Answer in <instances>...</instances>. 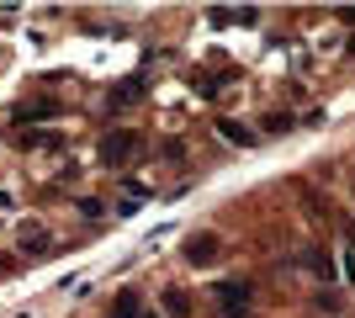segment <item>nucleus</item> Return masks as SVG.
<instances>
[{"label": "nucleus", "mask_w": 355, "mask_h": 318, "mask_svg": "<svg viewBox=\"0 0 355 318\" xmlns=\"http://www.w3.org/2000/svg\"><path fill=\"white\" fill-rule=\"evenodd\" d=\"M180 255H186V265H218L223 260V239L218 233H191V239L180 244Z\"/></svg>", "instance_id": "2"}, {"label": "nucleus", "mask_w": 355, "mask_h": 318, "mask_svg": "<svg viewBox=\"0 0 355 318\" xmlns=\"http://www.w3.org/2000/svg\"><path fill=\"white\" fill-rule=\"evenodd\" d=\"M21 239H27V255H48V233H43L37 223H27V228H21Z\"/></svg>", "instance_id": "11"}, {"label": "nucleus", "mask_w": 355, "mask_h": 318, "mask_svg": "<svg viewBox=\"0 0 355 318\" xmlns=\"http://www.w3.org/2000/svg\"><path fill=\"white\" fill-rule=\"evenodd\" d=\"M144 96H148V75H128L117 91H112V106H133V101H144Z\"/></svg>", "instance_id": "3"}, {"label": "nucleus", "mask_w": 355, "mask_h": 318, "mask_svg": "<svg viewBox=\"0 0 355 318\" xmlns=\"http://www.w3.org/2000/svg\"><path fill=\"white\" fill-rule=\"evenodd\" d=\"M43 117H59V101H32V106H16V122H43Z\"/></svg>", "instance_id": "9"}, {"label": "nucleus", "mask_w": 355, "mask_h": 318, "mask_svg": "<svg viewBox=\"0 0 355 318\" xmlns=\"http://www.w3.org/2000/svg\"><path fill=\"white\" fill-rule=\"evenodd\" d=\"M292 127H297V117H286V112H270V117H266V133L270 138H286Z\"/></svg>", "instance_id": "12"}, {"label": "nucleus", "mask_w": 355, "mask_h": 318, "mask_svg": "<svg viewBox=\"0 0 355 318\" xmlns=\"http://www.w3.org/2000/svg\"><path fill=\"white\" fill-rule=\"evenodd\" d=\"M218 133L228 138V143H254V127H244V122H234V117H218Z\"/></svg>", "instance_id": "10"}, {"label": "nucleus", "mask_w": 355, "mask_h": 318, "mask_svg": "<svg viewBox=\"0 0 355 318\" xmlns=\"http://www.w3.org/2000/svg\"><path fill=\"white\" fill-rule=\"evenodd\" d=\"M138 149H144V138H138L133 127H112V133H101V143H96V154H101L106 170H128Z\"/></svg>", "instance_id": "1"}, {"label": "nucleus", "mask_w": 355, "mask_h": 318, "mask_svg": "<svg viewBox=\"0 0 355 318\" xmlns=\"http://www.w3.org/2000/svg\"><path fill=\"white\" fill-rule=\"evenodd\" d=\"M21 143H27V149H64V133H53V127H27Z\"/></svg>", "instance_id": "6"}, {"label": "nucleus", "mask_w": 355, "mask_h": 318, "mask_svg": "<svg viewBox=\"0 0 355 318\" xmlns=\"http://www.w3.org/2000/svg\"><path fill=\"white\" fill-rule=\"evenodd\" d=\"M218 303L228 308V313H250V287H244V281H223V287H218Z\"/></svg>", "instance_id": "4"}, {"label": "nucleus", "mask_w": 355, "mask_h": 318, "mask_svg": "<svg viewBox=\"0 0 355 318\" xmlns=\"http://www.w3.org/2000/svg\"><path fill=\"white\" fill-rule=\"evenodd\" d=\"M350 53H355V37H350Z\"/></svg>", "instance_id": "16"}, {"label": "nucleus", "mask_w": 355, "mask_h": 318, "mask_svg": "<svg viewBox=\"0 0 355 318\" xmlns=\"http://www.w3.org/2000/svg\"><path fill=\"white\" fill-rule=\"evenodd\" d=\"M234 21H239V27H254V21H260V11H254V6H239Z\"/></svg>", "instance_id": "13"}, {"label": "nucleus", "mask_w": 355, "mask_h": 318, "mask_svg": "<svg viewBox=\"0 0 355 318\" xmlns=\"http://www.w3.org/2000/svg\"><path fill=\"white\" fill-rule=\"evenodd\" d=\"M302 265H308L318 281H329V276H334V260H329V249H302Z\"/></svg>", "instance_id": "7"}, {"label": "nucleus", "mask_w": 355, "mask_h": 318, "mask_svg": "<svg viewBox=\"0 0 355 318\" xmlns=\"http://www.w3.org/2000/svg\"><path fill=\"white\" fill-rule=\"evenodd\" d=\"M112 318H144V297H138V287H122V292H117Z\"/></svg>", "instance_id": "5"}, {"label": "nucleus", "mask_w": 355, "mask_h": 318, "mask_svg": "<svg viewBox=\"0 0 355 318\" xmlns=\"http://www.w3.org/2000/svg\"><path fill=\"white\" fill-rule=\"evenodd\" d=\"M144 318H159V313H144Z\"/></svg>", "instance_id": "15"}, {"label": "nucleus", "mask_w": 355, "mask_h": 318, "mask_svg": "<svg viewBox=\"0 0 355 318\" xmlns=\"http://www.w3.org/2000/svg\"><path fill=\"white\" fill-rule=\"evenodd\" d=\"M340 16H345V21H350V27H355V6H345V11H340Z\"/></svg>", "instance_id": "14"}, {"label": "nucleus", "mask_w": 355, "mask_h": 318, "mask_svg": "<svg viewBox=\"0 0 355 318\" xmlns=\"http://www.w3.org/2000/svg\"><path fill=\"white\" fill-rule=\"evenodd\" d=\"M159 303H164V313H170V318H191V297H186L180 287H164Z\"/></svg>", "instance_id": "8"}]
</instances>
